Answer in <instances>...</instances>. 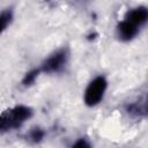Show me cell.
<instances>
[{
    "mask_svg": "<svg viewBox=\"0 0 148 148\" xmlns=\"http://www.w3.org/2000/svg\"><path fill=\"white\" fill-rule=\"evenodd\" d=\"M31 116V108L25 105H16L3 111L0 114V133H5L21 127Z\"/></svg>",
    "mask_w": 148,
    "mask_h": 148,
    "instance_id": "1",
    "label": "cell"
},
{
    "mask_svg": "<svg viewBox=\"0 0 148 148\" xmlns=\"http://www.w3.org/2000/svg\"><path fill=\"white\" fill-rule=\"evenodd\" d=\"M106 88H108V81L104 76L99 75L94 77L84 90V95H83L84 104L90 108L99 104L104 98Z\"/></svg>",
    "mask_w": 148,
    "mask_h": 148,
    "instance_id": "2",
    "label": "cell"
},
{
    "mask_svg": "<svg viewBox=\"0 0 148 148\" xmlns=\"http://www.w3.org/2000/svg\"><path fill=\"white\" fill-rule=\"evenodd\" d=\"M67 61H68L67 49H59L42 62L39 69L43 73H59L66 67Z\"/></svg>",
    "mask_w": 148,
    "mask_h": 148,
    "instance_id": "3",
    "label": "cell"
},
{
    "mask_svg": "<svg viewBox=\"0 0 148 148\" xmlns=\"http://www.w3.org/2000/svg\"><path fill=\"white\" fill-rule=\"evenodd\" d=\"M138 32H139V27L131 23L127 20L121 21L117 25V36L123 42L132 40L138 35Z\"/></svg>",
    "mask_w": 148,
    "mask_h": 148,
    "instance_id": "4",
    "label": "cell"
},
{
    "mask_svg": "<svg viewBox=\"0 0 148 148\" xmlns=\"http://www.w3.org/2000/svg\"><path fill=\"white\" fill-rule=\"evenodd\" d=\"M147 18H148V9L145 6H140L134 9H131L125 15V20L130 21L131 23L138 27L145 24L147 22Z\"/></svg>",
    "mask_w": 148,
    "mask_h": 148,
    "instance_id": "5",
    "label": "cell"
},
{
    "mask_svg": "<svg viewBox=\"0 0 148 148\" xmlns=\"http://www.w3.org/2000/svg\"><path fill=\"white\" fill-rule=\"evenodd\" d=\"M13 16V10L10 8H6L0 13V34H2L12 23Z\"/></svg>",
    "mask_w": 148,
    "mask_h": 148,
    "instance_id": "6",
    "label": "cell"
},
{
    "mask_svg": "<svg viewBox=\"0 0 148 148\" xmlns=\"http://www.w3.org/2000/svg\"><path fill=\"white\" fill-rule=\"evenodd\" d=\"M39 73H40V69H39V68H34V69L29 71V72L24 75V77L22 79V84H23L24 87H30V86H32V84L35 83L36 79L38 77Z\"/></svg>",
    "mask_w": 148,
    "mask_h": 148,
    "instance_id": "7",
    "label": "cell"
},
{
    "mask_svg": "<svg viewBox=\"0 0 148 148\" xmlns=\"http://www.w3.org/2000/svg\"><path fill=\"white\" fill-rule=\"evenodd\" d=\"M44 134H45L44 131H42L40 128H34L29 133V138H30V140H32L35 142H38L44 138Z\"/></svg>",
    "mask_w": 148,
    "mask_h": 148,
    "instance_id": "8",
    "label": "cell"
},
{
    "mask_svg": "<svg viewBox=\"0 0 148 148\" xmlns=\"http://www.w3.org/2000/svg\"><path fill=\"white\" fill-rule=\"evenodd\" d=\"M90 145L84 140V139H80L79 141H76L75 143H73V147H89Z\"/></svg>",
    "mask_w": 148,
    "mask_h": 148,
    "instance_id": "9",
    "label": "cell"
}]
</instances>
